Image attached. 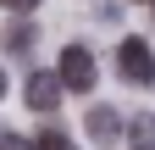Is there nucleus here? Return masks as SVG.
<instances>
[{
	"label": "nucleus",
	"mask_w": 155,
	"mask_h": 150,
	"mask_svg": "<svg viewBox=\"0 0 155 150\" xmlns=\"http://www.w3.org/2000/svg\"><path fill=\"white\" fill-rule=\"evenodd\" d=\"M116 72H122L133 89H150L155 84V56H150V45L144 39H122V45H116Z\"/></svg>",
	"instance_id": "obj_1"
},
{
	"label": "nucleus",
	"mask_w": 155,
	"mask_h": 150,
	"mask_svg": "<svg viewBox=\"0 0 155 150\" xmlns=\"http://www.w3.org/2000/svg\"><path fill=\"white\" fill-rule=\"evenodd\" d=\"M55 78H61V89H72V95L94 89V56H89L83 45H67V50H61V67H55Z\"/></svg>",
	"instance_id": "obj_2"
},
{
	"label": "nucleus",
	"mask_w": 155,
	"mask_h": 150,
	"mask_svg": "<svg viewBox=\"0 0 155 150\" xmlns=\"http://www.w3.org/2000/svg\"><path fill=\"white\" fill-rule=\"evenodd\" d=\"M83 134L105 150V145H116V139H122V117H116L111 106H89V111H83Z\"/></svg>",
	"instance_id": "obj_3"
},
{
	"label": "nucleus",
	"mask_w": 155,
	"mask_h": 150,
	"mask_svg": "<svg viewBox=\"0 0 155 150\" xmlns=\"http://www.w3.org/2000/svg\"><path fill=\"white\" fill-rule=\"evenodd\" d=\"M55 100H61V78L55 72H33L28 78V106L33 111H55Z\"/></svg>",
	"instance_id": "obj_4"
},
{
	"label": "nucleus",
	"mask_w": 155,
	"mask_h": 150,
	"mask_svg": "<svg viewBox=\"0 0 155 150\" xmlns=\"http://www.w3.org/2000/svg\"><path fill=\"white\" fill-rule=\"evenodd\" d=\"M6 45H11L17 56H28V50H33V28H28V22H17V28H6Z\"/></svg>",
	"instance_id": "obj_5"
},
{
	"label": "nucleus",
	"mask_w": 155,
	"mask_h": 150,
	"mask_svg": "<svg viewBox=\"0 0 155 150\" xmlns=\"http://www.w3.org/2000/svg\"><path fill=\"white\" fill-rule=\"evenodd\" d=\"M33 150H72V139L61 128H45V134H33Z\"/></svg>",
	"instance_id": "obj_6"
},
{
	"label": "nucleus",
	"mask_w": 155,
	"mask_h": 150,
	"mask_svg": "<svg viewBox=\"0 0 155 150\" xmlns=\"http://www.w3.org/2000/svg\"><path fill=\"white\" fill-rule=\"evenodd\" d=\"M0 150H33L22 134H11V128H6V134H0Z\"/></svg>",
	"instance_id": "obj_7"
},
{
	"label": "nucleus",
	"mask_w": 155,
	"mask_h": 150,
	"mask_svg": "<svg viewBox=\"0 0 155 150\" xmlns=\"http://www.w3.org/2000/svg\"><path fill=\"white\" fill-rule=\"evenodd\" d=\"M0 6H6V11H17V17H28V11L39 6V0H0Z\"/></svg>",
	"instance_id": "obj_8"
},
{
	"label": "nucleus",
	"mask_w": 155,
	"mask_h": 150,
	"mask_svg": "<svg viewBox=\"0 0 155 150\" xmlns=\"http://www.w3.org/2000/svg\"><path fill=\"white\" fill-rule=\"evenodd\" d=\"M0 95H6V72H0Z\"/></svg>",
	"instance_id": "obj_9"
},
{
	"label": "nucleus",
	"mask_w": 155,
	"mask_h": 150,
	"mask_svg": "<svg viewBox=\"0 0 155 150\" xmlns=\"http://www.w3.org/2000/svg\"><path fill=\"white\" fill-rule=\"evenodd\" d=\"M139 150H150V145H139Z\"/></svg>",
	"instance_id": "obj_10"
}]
</instances>
